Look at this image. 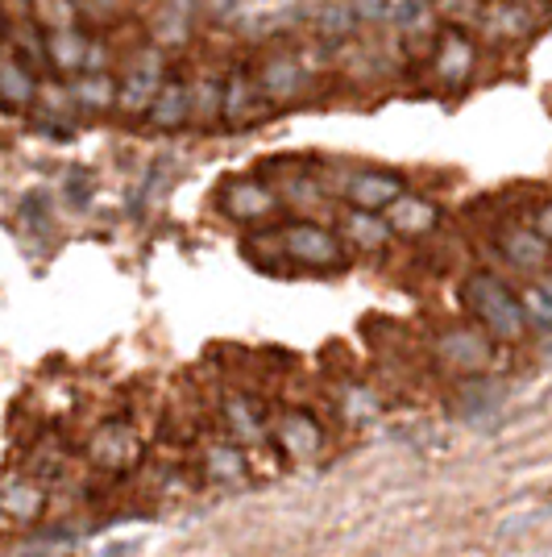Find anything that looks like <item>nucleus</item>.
Returning a JSON list of instances; mask_svg holds the SVG:
<instances>
[{"mask_svg": "<svg viewBox=\"0 0 552 557\" xmlns=\"http://www.w3.org/2000/svg\"><path fill=\"white\" fill-rule=\"evenodd\" d=\"M432 0H382V22L412 38L419 29H432Z\"/></svg>", "mask_w": 552, "mask_h": 557, "instance_id": "24", "label": "nucleus"}, {"mask_svg": "<svg viewBox=\"0 0 552 557\" xmlns=\"http://www.w3.org/2000/svg\"><path fill=\"white\" fill-rule=\"evenodd\" d=\"M382 216H387V225H391L394 237H403V242H424L428 233L440 230V216H444V212H440L437 200L415 196V191H403Z\"/></svg>", "mask_w": 552, "mask_h": 557, "instance_id": "17", "label": "nucleus"}, {"mask_svg": "<svg viewBox=\"0 0 552 557\" xmlns=\"http://www.w3.org/2000/svg\"><path fill=\"white\" fill-rule=\"evenodd\" d=\"M166 54H162L154 42H141L125 54V63L116 71V109L125 121H146L150 113V104H154V96L159 88L166 84Z\"/></svg>", "mask_w": 552, "mask_h": 557, "instance_id": "3", "label": "nucleus"}, {"mask_svg": "<svg viewBox=\"0 0 552 557\" xmlns=\"http://www.w3.org/2000/svg\"><path fill=\"white\" fill-rule=\"evenodd\" d=\"M187 38H191V13H187V4H162L159 13H154V22H150V42L166 54L171 47H184Z\"/></svg>", "mask_w": 552, "mask_h": 557, "instance_id": "21", "label": "nucleus"}, {"mask_svg": "<svg viewBox=\"0 0 552 557\" xmlns=\"http://www.w3.org/2000/svg\"><path fill=\"white\" fill-rule=\"evenodd\" d=\"M0 100L13 109H29L38 100V75L13 54H0Z\"/></svg>", "mask_w": 552, "mask_h": 557, "instance_id": "20", "label": "nucleus"}, {"mask_svg": "<svg viewBox=\"0 0 552 557\" xmlns=\"http://www.w3.org/2000/svg\"><path fill=\"white\" fill-rule=\"evenodd\" d=\"M129 9V0H79V13L92 22H116Z\"/></svg>", "mask_w": 552, "mask_h": 557, "instance_id": "26", "label": "nucleus"}, {"mask_svg": "<svg viewBox=\"0 0 552 557\" xmlns=\"http://www.w3.org/2000/svg\"><path fill=\"white\" fill-rule=\"evenodd\" d=\"M465 312L474 317V325L482 329L494 346H519L528 342V321L519 308V292L494 271H469L457 287Z\"/></svg>", "mask_w": 552, "mask_h": 557, "instance_id": "1", "label": "nucleus"}, {"mask_svg": "<svg viewBox=\"0 0 552 557\" xmlns=\"http://www.w3.org/2000/svg\"><path fill=\"white\" fill-rule=\"evenodd\" d=\"M141 458H146V433L134 420H104V424H96L92 437H88V462H92V470L109 474V479L134 474Z\"/></svg>", "mask_w": 552, "mask_h": 557, "instance_id": "6", "label": "nucleus"}, {"mask_svg": "<svg viewBox=\"0 0 552 557\" xmlns=\"http://www.w3.org/2000/svg\"><path fill=\"white\" fill-rule=\"evenodd\" d=\"M216 205L221 212L237 221V225H262L278 212V191L266 180H253V175H229L225 184L216 187Z\"/></svg>", "mask_w": 552, "mask_h": 557, "instance_id": "11", "label": "nucleus"}, {"mask_svg": "<svg viewBox=\"0 0 552 557\" xmlns=\"http://www.w3.org/2000/svg\"><path fill=\"white\" fill-rule=\"evenodd\" d=\"M275 113V104L258 88V75L250 63H233L221 75V125L225 129H250Z\"/></svg>", "mask_w": 552, "mask_h": 557, "instance_id": "10", "label": "nucleus"}, {"mask_svg": "<svg viewBox=\"0 0 552 557\" xmlns=\"http://www.w3.org/2000/svg\"><path fill=\"white\" fill-rule=\"evenodd\" d=\"M50 495L38 479L29 474H9L0 479V529H29L42 520Z\"/></svg>", "mask_w": 552, "mask_h": 557, "instance_id": "13", "label": "nucleus"}, {"mask_svg": "<svg viewBox=\"0 0 552 557\" xmlns=\"http://www.w3.org/2000/svg\"><path fill=\"white\" fill-rule=\"evenodd\" d=\"M253 75H258V88L266 92L271 104H291V100H300L308 92V84H312V67L303 63L300 50H291L287 42H278V47L262 50L258 54V63H253Z\"/></svg>", "mask_w": 552, "mask_h": 557, "instance_id": "9", "label": "nucleus"}, {"mask_svg": "<svg viewBox=\"0 0 552 557\" xmlns=\"http://www.w3.org/2000/svg\"><path fill=\"white\" fill-rule=\"evenodd\" d=\"M544 22L540 0H482L478 4V34L482 42L499 50H519L536 38V29Z\"/></svg>", "mask_w": 552, "mask_h": 557, "instance_id": "5", "label": "nucleus"}, {"mask_svg": "<svg viewBox=\"0 0 552 557\" xmlns=\"http://www.w3.org/2000/svg\"><path fill=\"white\" fill-rule=\"evenodd\" d=\"M432 362L457 379H474L494 367V342L478 325H449L432 342Z\"/></svg>", "mask_w": 552, "mask_h": 557, "instance_id": "8", "label": "nucleus"}, {"mask_svg": "<svg viewBox=\"0 0 552 557\" xmlns=\"http://www.w3.org/2000/svg\"><path fill=\"white\" fill-rule=\"evenodd\" d=\"M191 125L200 129L221 125V71H204L191 79Z\"/></svg>", "mask_w": 552, "mask_h": 557, "instance_id": "22", "label": "nucleus"}, {"mask_svg": "<svg viewBox=\"0 0 552 557\" xmlns=\"http://www.w3.org/2000/svg\"><path fill=\"white\" fill-rule=\"evenodd\" d=\"M271 445L287 466H312L321 462L324 445H328V429L308 408H283L271 420Z\"/></svg>", "mask_w": 552, "mask_h": 557, "instance_id": "7", "label": "nucleus"}, {"mask_svg": "<svg viewBox=\"0 0 552 557\" xmlns=\"http://www.w3.org/2000/svg\"><path fill=\"white\" fill-rule=\"evenodd\" d=\"M275 246L283 262H296V267H308V271H346V242L341 233L321 225V221H287L283 230H275Z\"/></svg>", "mask_w": 552, "mask_h": 557, "instance_id": "4", "label": "nucleus"}, {"mask_svg": "<svg viewBox=\"0 0 552 557\" xmlns=\"http://www.w3.org/2000/svg\"><path fill=\"white\" fill-rule=\"evenodd\" d=\"M67 196H71V205H88V196H92V175H88V171H71Z\"/></svg>", "mask_w": 552, "mask_h": 557, "instance_id": "27", "label": "nucleus"}, {"mask_svg": "<svg viewBox=\"0 0 552 557\" xmlns=\"http://www.w3.org/2000/svg\"><path fill=\"white\" fill-rule=\"evenodd\" d=\"M494 246H499V255L511 262V267H519L524 275H544L552 267V250L544 246V237L524 225V221H503L499 230H494Z\"/></svg>", "mask_w": 552, "mask_h": 557, "instance_id": "14", "label": "nucleus"}, {"mask_svg": "<svg viewBox=\"0 0 552 557\" xmlns=\"http://www.w3.org/2000/svg\"><path fill=\"white\" fill-rule=\"evenodd\" d=\"M478 67H482V42L465 25H444L440 34H432L424 71L440 96H461L478 79Z\"/></svg>", "mask_w": 552, "mask_h": 557, "instance_id": "2", "label": "nucleus"}, {"mask_svg": "<svg viewBox=\"0 0 552 557\" xmlns=\"http://www.w3.org/2000/svg\"><path fill=\"white\" fill-rule=\"evenodd\" d=\"M146 125L154 134H179L191 125V79L187 75H179V71L166 75V84L159 88L150 113H146Z\"/></svg>", "mask_w": 552, "mask_h": 557, "instance_id": "16", "label": "nucleus"}, {"mask_svg": "<svg viewBox=\"0 0 552 557\" xmlns=\"http://www.w3.org/2000/svg\"><path fill=\"white\" fill-rule=\"evenodd\" d=\"M337 404H341L346 420H353V424H366L369 417H378V412H382V399L369 392L366 383H353V379H349L346 387H341Z\"/></svg>", "mask_w": 552, "mask_h": 557, "instance_id": "25", "label": "nucleus"}, {"mask_svg": "<svg viewBox=\"0 0 552 557\" xmlns=\"http://www.w3.org/2000/svg\"><path fill=\"white\" fill-rule=\"evenodd\" d=\"M337 233H341L346 250H353V255H366V258L387 255V250H391V242H394L387 216H378V212H357V209H346V216H341Z\"/></svg>", "mask_w": 552, "mask_h": 557, "instance_id": "18", "label": "nucleus"}, {"mask_svg": "<svg viewBox=\"0 0 552 557\" xmlns=\"http://www.w3.org/2000/svg\"><path fill=\"white\" fill-rule=\"evenodd\" d=\"M531 230L544 237V246L552 250V200H544V205H536V212H531Z\"/></svg>", "mask_w": 552, "mask_h": 557, "instance_id": "28", "label": "nucleus"}, {"mask_svg": "<svg viewBox=\"0 0 552 557\" xmlns=\"http://www.w3.org/2000/svg\"><path fill=\"white\" fill-rule=\"evenodd\" d=\"M407 191V180L399 171H387V166H357L346 175V187H341V200L357 212H382L391 209L394 200Z\"/></svg>", "mask_w": 552, "mask_h": 557, "instance_id": "12", "label": "nucleus"}, {"mask_svg": "<svg viewBox=\"0 0 552 557\" xmlns=\"http://www.w3.org/2000/svg\"><path fill=\"white\" fill-rule=\"evenodd\" d=\"M519 292V308H524V321H528V333L544 337V346H552V292L544 283H524L515 287Z\"/></svg>", "mask_w": 552, "mask_h": 557, "instance_id": "23", "label": "nucleus"}, {"mask_svg": "<svg viewBox=\"0 0 552 557\" xmlns=\"http://www.w3.org/2000/svg\"><path fill=\"white\" fill-rule=\"evenodd\" d=\"M67 92L75 100V113L104 116L116 109V75L113 71H84L67 79Z\"/></svg>", "mask_w": 552, "mask_h": 557, "instance_id": "19", "label": "nucleus"}, {"mask_svg": "<svg viewBox=\"0 0 552 557\" xmlns=\"http://www.w3.org/2000/svg\"><path fill=\"white\" fill-rule=\"evenodd\" d=\"M250 474H253L250 454L237 442H229V437H208L200 445V479L204 483H212V487H241V483H250Z\"/></svg>", "mask_w": 552, "mask_h": 557, "instance_id": "15", "label": "nucleus"}]
</instances>
